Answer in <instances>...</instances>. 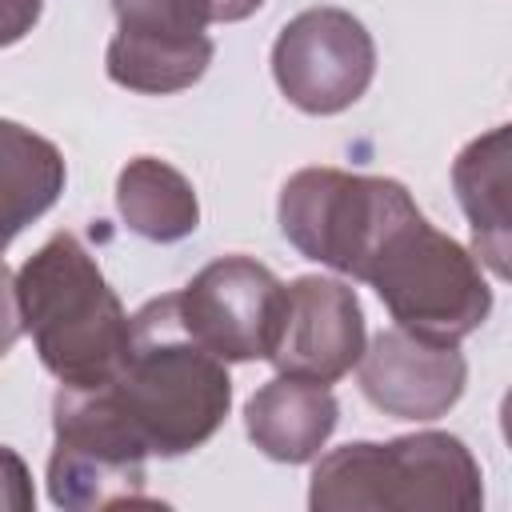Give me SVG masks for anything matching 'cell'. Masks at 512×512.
<instances>
[{"mask_svg": "<svg viewBox=\"0 0 512 512\" xmlns=\"http://www.w3.org/2000/svg\"><path fill=\"white\" fill-rule=\"evenodd\" d=\"M104 388L156 456L208 444L232 404L224 360L184 332L172 296L148 300L132 316V348Z\"/></svg>", "mask_w": 512, "mask_h": 512, "instance_id": "6da1fadb", "label": "cell"}, {"mask_svg": "<svg viewBox=\"0 0 512 512\" xmlns=\"http://www.w3.org/2000/svg\"><path fill=\"white\" fill-rule=\"evenodd\" d=\"M16 300L24 332L60 388H100L120 372L132 348V320L72 232L48 236L24 260Z\"/></svg>", "mask_w": 512, "mask_h": 512, "instance_id": "7a4b0ae2", "label": "cell"}, {"mask_svg": "<svg viewBox=\"0 0 512 512\" xmlns=\"http://www.w3.org/2000/svg\"><path fill=\"white\" fill-rule=\"evenodd\" d=\"M356 280L376 288L396 328L436 344H460L492 308L476 256L432 228L408 192L376 228Z\"/></svg>", "mask_w": 512, "mask_h": 512, "instance_id": "3957f363", "label": "cell"}, {"mask_svg": "<svg viewBox=\"0 0 512 512\" xmlns=\"http://www.w3.org/2000/svg\"><path fill=\"white\" fill-rule=\"evenodd\" d=\"M308 504L316 512H472L484 504L480 464L448 432L356 440L312 468Z\"/></svg>", "mask_w": 512, "mask_h": 512, "instance_id": "277c9868", "label": "cell"}, {"mask_svg": "<svg viewBox=\"0 0 512 512\" xmlns=\"http://www.w3.org/2000/svg\"><path fill=\"white\" fill-rule=\"evenodd\" d=\"M48 492L60 508L152 504L144 496V440L132 432L108 388H60L52 404Z\"/></svg>", "mask_w": 512, "mask_h": 512, "instance_id": "5b68a950", "label": "cell"}, {"mask_svg": "<svg viewBox=\"0 0 512 512\" xmlns=\"http://www.w3.org/2000/svg\"><path fill=\"white\" fill-rule=\"evenodd\" d=\"M404 192L408 188L388 176L300 168L280 188V232L300 256L356 276L380 220Z\"/></svg>", "mask_w": 512, "mask_h": 512, "instance_id": "8992f818", "label": "cell"}, {"mask_svg": "<svg viewBox=\"0 0 512 512\" xmlns=\"http://www.w3.org/2000/svg\"><path fill=\"white\" fill-rule=\"evenodd\" d=\"M376 72V44L368 28L344 8H304L272 44V76L288 104L308 116H336L352 108Z\"/></svg>", "mask_w": 512, "mask_h": 512, "instance_id": "52a82bcc", "label": "cell"}, {"mask_svg": "<svg viewBox=\"0 0 512 512\" xmlns=\"http://www.w3.org/2000/svg\"><path fill=\"white\" fill-rule=\"evenodd\" d=\"M184 332L220 360H268L280 328L284 284L252 256H220L176 296Z\"/></svg>", "mask_w": 512, "mask_h": 512, "instance_id": "ba28073f", "label": "cell"}, {"mask_svg": "<svg viewBox=\"0 0 512 512\" xmlns=\"http://www.w3.org/2000/svg\"><path fill=\"white\" fill-rule=\"evenodd\" d=\"M116 36L108 44V76L132 92L192 88L212 60L208 0H112Z\"/></svg>", "mask_w": 512, "mask_h": 512, "instance_id": "9c48e42d", "label": "cell"}, {"mask_svg": "<svg viewBox=\"0 0 512 512\" xmlns=\"http://www.w3.org/2000/svg\"><path fill=\"white\" fill-rule=\"evenodd\" d=\"M364 352V312L348 284L328 276H296L284 284L280 328L268 360L284 376L332 384L356 368Z\"/></svg>", "mask_w": 512, "mask_h": 512, "instance_id": "30bf717a", "label": "cell"}, {"mask_svg": "<svg viewBox=\"0 0 512 512\" xmlns=\"http://www.w3.org/2000/svg\"><path fill=\"white\" fill-rule=\"evenodd\" d=\"M360 392L372 408L396 420L444 416L468 380V364L456 344H436L404 328L380 332L360 352Z\"/></svg>", "mask_w": 512, "mask_h": 512, "instance_id": "8fae6325", "label": "cell"}, {"mask_svg": "<svg viewBox=\"0 0 512 512\" xmlns=\"http://www.w3.org/2000/svg\"><path fill=\"white\" fill-rule=\"evenodd\" d=\"M340 404L328 384L300 380V376H276L252 400L244 404V428L248 440L280 464H308L320 456L336 428Z\"/></svg>", "mask_w": 512, "mask_h": 512, "instance_id": "7c38bea8", "label": "cell"}, {"mask_svg": "<svg viewBox=\"0 0 512 512\" xmlns=\"http://www.w3.org/2000/svg\"><path fill=\"white\" fill-rule=\"evenodd\" d=\"M460 208L472 224L476 252L504 280L508 276V128L476 136L452 164Z\"/></svg>", "mask_w": 512, "mask_h": 512, "instance_id": "4fadbf2b", "label": "cell"}, {"mask_svg": "<svg viewBox=\"0 0 512 512\" xmlns=\"http://www.w3.org/2000/svg\"><path fill=\"white\" fill-rule=\"evenodd\" d=\"M64 192V156L52 140L0 120V252Z\"/></svg>", "mask_w": 512, "mask_h": 512, "instance_id": "5bb4252c", "label": "cell"}, {"mask_svg": "<svg viewBox=\"0 0 512 512\" xmlns=\"http://www.w3.org/2000/svg\"><path fill=\"white\" fill-rule=\"evenodd\" d=\"M116 208L124 224L156 244H172L196 232L200 224V200L196 188L176 172L172 164L156 156H136L116 176Z\"/></svg>", "mask_w": 512, "mask_h": 512, "instance_id": "9a60e30c", "label": "cell"}, {"mask_svg": "<svg viewBox=\"0 0 512 512\" xmlns=\"http://www.w3.org/2000/svg\"><path fill=\"white\" fill-rule=\"evenodd\" d=\"M32 504H36V492H32L28 464L8 444H0V512H32Z\"/></svg>", "mask_w": 512, "mask_h": 512, "instance_id": "2e32d148", "label": "cell"}, {"mask_svg": "<svg viewBox=\"0 0 512 512\" xmlns=\"http://www.w3.org/2000/svg\"><path fill=\"white\" fill-rule=\"evenodd\" d=\"M20 332H24V320H20V300H16V276L0 260V360L12 352Z\"/></svg>", "mask_w": 512, "mask_h": 512, "instance_id": "e0dca14e", "label": "cell"}, {"mask_svg": "<svg viewBox=\"0 0 512 512\" xmlns=\"http://www.w3.org/2000/svg\"><path fill=\"white\" fill-rule=\"evenodd\" d=\"M40 8L44 0H0V48L24 40L40 20Z\"/></svg>", "mask_w": 512, "mask_h": 512, "instance_id": "ac0fdd59", "label": "cell"}, {"mask_svg": "<svg viewBox=\"0 0 512 512\" xmlns=\"http://www.w3.org/2000/svg\"><path fill=\"white\" fill-rule=\"evenodd\" d=\"M264 0H208V12H212V24H236V20H248Z\"/></svg>", "mask_w": 512, "mask_h": 512, "instance_id": "d6986e66", "label": "cell"}]
</instances>
